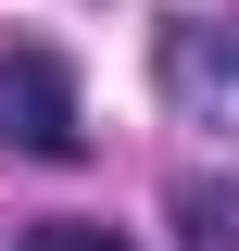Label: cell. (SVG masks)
<instances>
[{"instance_id":"cell-1","label":"cell","mask_w":239,"mask_h":251,"mask_svg":"<svg viewBox=\"0 0 239 251\" xmlns=\"http://www.w3.org/2000/svg\"><path fill=\"white\" fill-rule=\"evenodd\" d=\"M151 75H164V113L177 126L239 138V13H177L164 50H151Z\"/></svg>"},{"instance_id":"cell-4","label":"cell","mask_w":239,"mask_h":251,"mask_svg":"<svg viewBox=\"0 0 239 251\" xmlns=\"http://www.w3.org/2000/svg\"><path fill=\"white\" fill-rule=\"evenodd\" d=\"M13 251H126V239H114V226H76V214H51V226H26Z\"/></svg>"},{"instance_id":"cell-3","label":"cell","mask_w":239,"mask_h":251,"mask_svg":"<svg viewBox=\"0 0 239 251\" xmlns=\"http://www.w3.org/2000/svg\"><path fill=\"white\" fill-rule=\"evenodd\" d=\"M177 226H189V251H239V188H202V176H189L177 188Z\"/></svg>"},{"instance_id":"cell-2","label":"cell","mask_w":239,"mask_h":251,"mask_svg":"<svg viewBox=\"0 0 239 251\" xmlns=\"http://www.w3.org/2000/svg\"><path fill=\"white\" fill-rule=\"evenodd\" d=\"M0 151H26V163H76L89 151V113H76L63 50H0Z\"/></svg>"}]
</instances>
